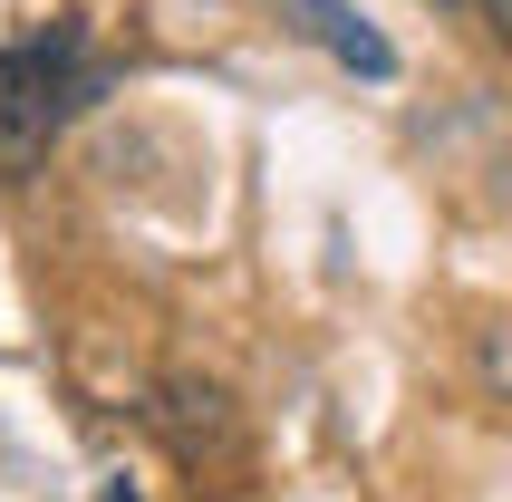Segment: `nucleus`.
<instances>
[{
	"instance_id": "obj_1",
	"label": "nucleus",
	"mask_w": 512,
	"mask_h": 502,
	"mask_svg": "<svg viewBox=\"0 0 512 502\" xmlns=\"http://www.w3.org/2000/svg\"><path fill=\"white\" fill-rule=\"evenodd\" d=\"M107 87V68L87 58L78 20H49L0 49V184H29V165L58 145V126Z\"/></svg>"
},
{
	"instance_id": "obj_2",
	"label": "nucleus",
	"mask_w": 512,
	"mask_h": 502,
	"mask_svg": "<svg viewBox=\"0 0 512 502\" xmlns=\"http://www.w3.org/2000/svg\"><path fill=\"white\" fill-rule=\"evenodd\" d=\"M290 10L310 20V39L339 58V68H358V78H397V49H387V39H377L358 10H339V0H290Z\"/></svg>"
},
{
	"instance_id": "obj_3",
	"label": "nucleus",
	"mask_w": 512,
	"mask_h": 502,
	"mask_svg": "<svg viewBox=\"0 0 512 502\" xmlns=\"http://www.w3.org/2000/svg\"><path fill=\"white\" fill-rule=\"evenodd\" d=\"M474 377H484V387L512 406V319H493V329L474 338Z\"/></svg>"
},
{
	"instance_id": "obj_4",
	"label": "nucleus",
	"mask_w": 512,
	"mask_h": 502,
	"mask_svg": "<svg viewBox=\"0 0 512 502\" xmlns=\"http://www.w3.org/2000/svg\"><path fill=\"white\" fill-rule=\"evenodd\" d=\"M484 29H493V39L512 49V0H484Z\"/></svg>"
},
{
	"instance_id": "obj_5",
	"label": "nucleus",
	"mask_w": 512,
	"mask_h": 502,
	"mask_svg": "<svg viewBox=\"0 0 512 502\" xmlns=\"http://www.w3.org/2000/svg\"><path fill=\"white\" fill-rule=\"evenodd\" d=\"M107 502H136V493H107Z\"/></svg>"
}]
</instances>
